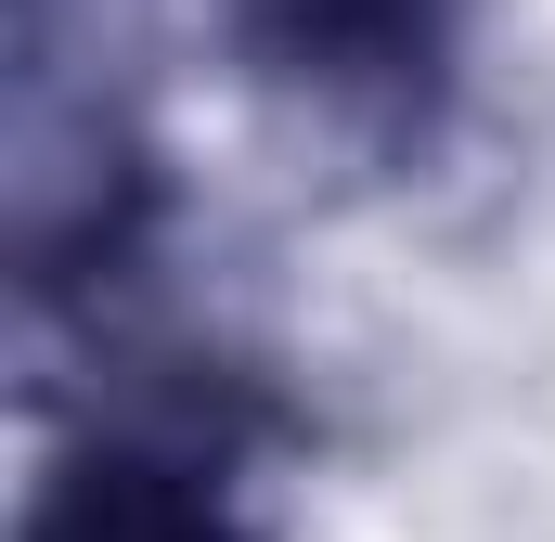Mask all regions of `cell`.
<instances>
[{"label":"cell","mask_w":555,"mask_h":542,"mask_svg":"<svg viewBox=\"0 0 555 542\" xmlns=\"http://www.w3.org/2000/svg\"><path fill=\"white\" fill-rule=\"evenodd\" d=\"M26 542H220V517H207L168 465L91 452V465H65V478L26 504Z\"/></svg>","instance_id":"2"},{"label":"cell","mask_w":555,"mask_h":542,"mask_svg":"<svg viewBox=\"0 0 555 542\" xmlns=\"http://www.w3.org/2000/svg\"><path fill=\"white\" fill-rule=\"evenodd\" d=\"M259 65H284L323 104H388L439 65V0H233Z\"/></svg>","instance_id":"1"}]
</instances>
